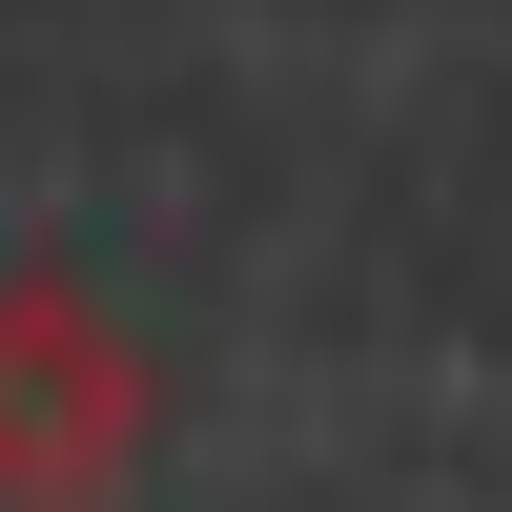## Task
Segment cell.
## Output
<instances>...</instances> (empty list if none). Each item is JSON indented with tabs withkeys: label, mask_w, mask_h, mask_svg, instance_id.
<instances>
[{
	"label": "cell",
	"mask_w": 512,
	"mask_h": 512,
	"mask_svg": "<svg viewBox=\"0 0 512 512\" xmlns=\"http://www.w3.org/2000/svg\"><path fill=\"white\" fill-rule=\"evenodd\" d=\"M144 349L82 287H0V512H103L144 472Z\"/></svg>",
	"instance_id": "cell-1"
}]
</instances>
